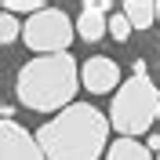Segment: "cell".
Segmentation results:
<instances>
[{"mask_svg":"<svg viewBox=\"0 0 160 160\" xmlns=\"http://www.w3.org/2000/svg\"><path fill=\"white\" fill-rule=\"evenodd\" d=\"M106 160H153V157L138 138H117V142H109Z\"/></svg>","mask_w":160,"mask_h":160,"instance_id":"cell-9","label":"cell"},{"mask_svg":"<svg viewBox=\"0 0 160 160\" xmlns=\"http://www.w3.org/2000/svg\"><path fill=\"white\" fill-rule=\"evenodd\" d=\"M73 33H77L80 40H88V44L102 40L106 33H109V15H106V4H102V0H88V4L80 8L77 22H73Z\"/></svg>","mask_w":160,"mask_h":160,"instance_id":"cell-7","label":"cell"},{"mask_svg":"<svg viewBox=\"0 0 160 160\" xmlns=\"http://www.w3.org/2000/svg\"><path fill=\"white\" fill-rule=\"evenodd\" d=\"M131 33H135V29H131V22L124 18V11H120V15H109V37H113V40L128 44V40H131Z\"/></svg>","mask_w":160,"mask_h":160,"instance_id":"cell-11","label":"cell"},{"mask_svg":"<svg viewBox=\"0 0 160 160\" xmlns=\"http://www.w3.org/2000/svg\"><path fill=\"white\" fill-rule=\"evenodd\" d=\"M73 18L62 8H40L37 15L26 18L22 26V40L26 48H33L37 55H58V51H69L73 44Z\"/></svg>","mask_w":160,"mask_h":160,"instance_id":"cell-4","label":"cell"},{"mask_svg":"<svg viewBox=\"0 0 160 160\" xmlns=\"http://www.w3.org/2000/svg\"><path fill=\"white\" fill-rule=\"evenodd\" d=\"M40 8H44V0H4V11L15 15V18L18 15H37Z\"/></svg>","mask_w":160,"mask_h":160,"instance_id":"cell-12","label":"cell"},{"mask_svg":"<svg viewBox=\"0 0 160 160\" xmlns=\"http://www.w3.org/2000/svg\"><path fill=\"white\" fill-rule=\"evenodd\" d=\"M157 117H160V88L149 80L146 66L135 62V73L113 95L109 128L120 131V138H138V135H146L157 124Z\"/></svg>","mask_w":160,"mask_h":160,"instance_id":"cell-3","label":"cell"},{"mask_svg":"<svg viewBox=\"0 0 160 160\" xmlns=\"http://www.w3.org/2000/svg\"><path fill=\"white\" fill-rule=\"evenodd\" d=\"M22 37V22L8 11H0V44H15Z\"/></svg>","mask_w":160,"mask_h":160,"instance_id":"cell-10","label":"cell"},{"mask_svg":"<svg viewBox=\"0 0 160 160\" xmlns=\"http://www.w3.org/2000/svg\"><path fill=\"white\" fill-rule=\"evenodd\" d=\"M80 84L88 91H95V95H109V91L117 95V88L124 84L117 58H109V55H91V58L80 66Z\"/></svg>","mask_w":160,"mask_h":160,"instance_id":"cell-5","label":"cell"},{"mask_svg":"<svg viewBox=\"0 0 160 160\" xmlns=\"http://www.w3.org/2000/svg\"><path fill=\"white\" fill-rule=\"evenodd\" d=\"M157 160H160V142H157Z\"/></svg>","mask_w":160,"mask_h":160,"instance_id":"cell-14","label":"cell"},{"mask_svg":"<svg viewBox=\"0 0 160 160\" xmlns=\"http://www.w3.org/2000/svg\"><path fill=\"white\" fill-rule=\"evenodd\" d=\"M33 138L44 160H98L109 142V117L91 102H73L40 124Z\"/></svg>","mask_w":160,"mask_h":160,"instance_id":"cell-1","label":"cell"},{"mask_svg":"<svg viewBox=\"0 0 160 160\" xmlns=\"http://www.w3.org/2000/svg\"><path fill=\"white\" fill-rule=\"evenodd\" d=\"M124 18L131 22V29L157 26V0H128L124 4Z\"/></svg>","mask_w":160,"mask_h":160,"instance_id":"cell-8","label":"cell"},{"mask_svg":"<svg viewBox=\"0 0 160 160\" xmlns=\"http://www.w3.org/2000/svg\"><path fill=\"white\" fill-rule=\"evenodd\" d=\"M0 160H44V153L22 124L0 117Z\"/></svg>","mask_w":160,"mask_h":160,"instance_id":"cell-6","label":"cell"},{"mask_svg":"<svg viewBox=\"0 0 160 160\" xmlns=\"http://www.w3.org/2000/svg\"><path fill=\"white\" fill-rule=\"evenodd\" d=\"M157 22H160V0H157Z\"/></svg>","mask_w":160,"mask_h":160,"instance_id":"cell-13","label":"cell"},{"mask_svg":"<svg viewBox=\"0 0 160 160\" xmlns=\"http://www.w3.org/2000/svg\"><path fill=\"white\" fill-rule=\"evenodd\" d=\"M80 84V69L77 58L69 51H58V55H37L33 62H26L15 77V95L26 109L33 113H55L73 106V95H77Z\"/></svg>","mask_w":160,"mask_h":160,"instance_id":"cell-2","label":"cell"}]
</instances>
